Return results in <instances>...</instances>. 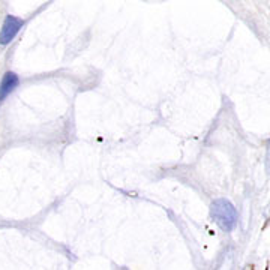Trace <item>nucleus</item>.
I'll list each match as a JSON object with an SVG mask.
<instances>
[{"label": "nucleus", "mask_w": 270, "mask_h": 270, "mask_svg": "<svg viewBox=\"0 0 270 270\" xmlns=\"http://www.w3.org/2000/svg\"><path fill=\"white\" fill-rule=\"evenodd\" d=\"M210 216L212 219L224 230L231 231L237 224V212L231 201L225 198H218L210 204Z\"/></svg>", "instance_id": "1"}, {"label": "nucleus", "mask_w": 270, "mask_h": 270, "mask_svg": "<svg viewBox=\"0 0 270 270\" xmlns=\"http://www.w3.org/2000/svg\"><path fill=\"white\" fill-rule=\"evenodd\" d=\"M23 26H24V21L21 18L14 17V15H8L5 18L2 30H0V45L9 44L17 36V33L21 30Z\"/></svg>", "instance_id": "2"}, {"label": "nucleus", "mask_w": 270, "mask_h": 270, "mask_svg": "<svg viewBox=\"0 0 270 270\" xmlns=\"http://www.w3.org/2000/svg\"><path fill=\"white\" fill-rule=\"evenodd\" d=\"M20 78L17 74L14 72H6L0 81V101H3L6 96H9V93H12L15 87L18 86Z\"/></svg>", "instance_id": "3"}]
</instances>
